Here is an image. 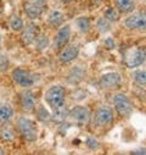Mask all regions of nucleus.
<instances>
[{"mask_svg":"<svg viewBox=\"0 0 146 155\" xmlns=\"http://www.w3.org/2000/svg\"><path fill=\"white\" fill-rule=\"evenodd\" d=\"M115 4L119 12L129 14L135 9V0H115Z\"/></svg>","mask_w":146,"mask_h":155,"instance_id":"19","label":"nucleus"},{"mask_svg":"<svg viewBox=\"0 0 146 155\" xmlns=\"http://www.w3.org/2000/svg\"><path fill=\"white\" fill-rule=\"evenodd\" d=\"M84 77H85V70L81 68L79 66H76V67L71 68V71L67 76V81L71 84H77L84 80Z\"/></svg>","mask_w":146,"mask_h":155,"instance_id":"16","label":"nucleus"},{"mask_svg":"<svg viewBox=\"0 0 146 155\" xmlns=\"http://www.w3.org/2000/svg\"><path fill=\"white\" fill-rule=\"evenodd\" d=\"M146 60V49L144 47H134L124 54V62L128 68H135Z\"/></svg>","mask_w":146,"mask_h":155,"instance_id":"4","label":"nucleus"},{"mask_svg":"<svg viewBox=\"0 0 146 155\" xmlns=\"http://www.w3.org/2000/svg\"><path fill=\"white\" fill-rule=\"evenodd\" d=\"M16 139V133L15 130L6 124H2V127H0V140L4 143H12Z\"/></svg>","mask_w":146,"mask_h":155,"instance_id":"15","label":"nucleus"},{"mask_svg":"<svg viewBox=\"0 0 146 155\" xmlns=\"http://www.w3.org/2000/svg\"><path fill=\"white\" fill-rule=\"evenodd\" d=\"M16 127L22 138L28 143H33L38 139V127H36L35 122L27 116H20L16 121Z\"/></svg>","mask_w":146,"mask_h":155,"instance_id":"2","label":"nucleus"},{"mask_svg":"<svg viewBox=\"0 0 146 155\" xmlns=\"http://www.w3.org/2000/svg\"><path fill=\"white\" fill-rule=\"evenodd\" d=\"M20 105L24 111H32L35 109V97L29 89H23L20 95Z\"/></svg>","mask_w":146,"mask_h":155,"instance_id":"14","label":"nucleus"},{"mask_svg":"<svg viewBox=\"0 0 146 155\" xmlns=\"http://www.w3.org/2000/svg\"><path fill=\"white\" fill-rule=\"evenodd\" d=\"M14 107L10 104L0 103V124H6L14 117Z\"/></svg>","mask_w":146,"mask_h":155,"instance_id":"18","label":"nucleus"},{"mask_svg":"<svg viewBox=\"0 0 146 155\" xmlns=\"http://www.w3.org/2000/svg\"><path fill=\"white\" fill-rule=\"evenodd\" d=\"M46 22L51 27L59 28L65 23V15L60 10H52V11L49 12V15L46 17Z\"/></svg>","mask_w":146,"mask_h":155,"instance_id":"17","label":"nucleus"},{"mask_svg":"<svg viewBox=\"0 0 146 155\" xmlns=\"http://www.w3.org/2000/svg\"><path fill=\"white\" fill-rule=\"evenodd\" d=\"M105 17L110 21V22H117L119 20V11L115 10V9H107L105 12Z\"/></svg>","mask_w":146,"mask_h":155,"instance_id":"25","label":"nucleus"},{"mask_svg":"<svg viewBox=\"0 0 146 155\" xmlns=\"http://www.w3.org/2000/svg\"><path fill=\"white\" fill-rule=\"evenodd\" d=\"M9 66H10V61L8 56L4 55L3 53H0V72H6L9 70Z\"/></svg>","mask_w":146,"mask_h":155,"instance_id":"26","label":"nucleus"},{"mask_svg":"<svg viewBox=\"0 0 146 155\" xmlns=\"http://www.w3.org/2000/svg\"><path fill=\"white\" fill-rule=\"evenodd\" d=\"M68 117L79 125H85L90 121V111L83 105H77L68 111Z\"/></svg>","mask_w":146,"mask_h":155,"instance_id":"8","label":"nucleus"},{"mask_svg":"<svg viewBox=\"0 0 146 155\" xmlns=\"http://www.w3.org/2000/svg\"><path fill=\"white\" fill-rule=\"evenodd\" d=\"M0 42H2V34H0Z\"/></svg>","mask_w":146,"mask_h":155,"instance_id":"32","label":"nucleus"},{"mask_svg":"<svg viewBox=\"0 0 146 155\" xmlns=\"http://www.w3.org/2000/svg\"><path fill=\"white\" fill-rule=\"evenodd\" d=\"M124 26L128 29H145L146 28V12H135L124 20Z\"/></svg>","mask_w":146,"mask_h":155,"instance_id":"9","label":"nucleus"},{"mask_svg":"<svg viewBox=\"0 0 146 155\" xmlns=\"http://www.w3.org/2000/svg\"><path fill=\"white\" fill-rule=\"evenodd\" d=\"M133 80H134L135 83H138L139 86H146V71H145V70L135 71V72L133 73Z\"/></svg>","mask_w":146,"mask_h":155,"instance_id":"24","label":"nucleus"},{"mask_svg":"<svg viewBox=\"0 0 146 155\" xmlns=\"http://www.w3.org/2000/svg\"><path fill=\"white\" fill-rule=\"evenodd\" d=\"M122 83V77L118 72H107L103 73L100 80H99V84L102 89H113L119 87Z\"/></svg>","mask_w":146,"mask_h":155,"instance_id":"7","label":"nucleus"},{"mask_svg":"<svg viewBox=\"0 0 146 155\" xmlns=\"http://www.w3.org/2000/svg\"><path fill=\"white\" fill-rule=\"evenodd\" d=\"M39 34V28L34 23H28L27 26H24L21 31V43L26 47L32 45L35 41L36 35Z\"/></svg>","mask_w":146,"mask_h":155,"instance_id":"10","label":"nucleus"},{"mask_svg":"<svg viewBox=\"0 0 146 155\" xmlns=\"http://www.w3.org/2000/svg\"><path fill=\"white\" fill-rule=\"evenodd\" d=\"M113 106L116 109V111L123 116V117H129L133 114V104L129 100V98L125 94L118 93L113 97Z\"/></svg>","mask_w":146,"mask_h":155,"instance_id":"6","label":"nucleus"},{"mask_svg":"<svg viewBox=\"0 0 146 155\" xmlns=\"http://www.w3.org/2000/svg\"><path fill=\"white\" fill-rule=\"evenodd\" d=\"M38 2H40V3H44V4H45V0H38Z\"/></svg>","mask_w":146,"mask_h":155,"instance_id":"31","label":"nucleus"},{"mask_svg":"<svg viewBox=\"0 0 146 155\" xmlns=\"http://www.w3.org/2000/svg\"><path fill=\"white\" fill-rule=\"evenodd\" d=\"M111 23L112 22H110L106 17H99L96 21V28L100 33H107L111 31V27H112Z\"/></svg>","mask_w":146,"mask_h":155,"instance_id":"22","label":"nucleus"},{"mask_svg":"<svg viewBox=\"0 0 146 155\" xmlns=\"http://www.w3.org/2000/svg\"><path fill=\"white\" fill-rule=\"evenodd\" d=\"M113 121V110L107 105L97 106L94 114V124L97 127H107Z\"/></svg>","mask_w":146,"mask_h":155,"instance_id":"5","label":"nucleus"},{"mask_svg":"<svg viewBox=\"0 0 146 155\" xmlns=\"http://www.w3.org/2000/svg\"><path fill=\"white\" fill-rule=\"evenodd\" d=\"M9 27L14 32H21L22 28L24 27V22L22 20V17H20L18 15H12L9 18Z\"/></svg>","mask_w":146,"mask_h":155,"instance_id":"21","label":"nucleus"},{"mask_svg":"<svg viewBox=\"0 0 146 155\" xmlns=\"http://www.w3.org/2000/svg\"><path fill=\"white\" fill-rule=\"evenodd\" d=\"M65 98H66L65 89L59 84H54L49 87L44 95L45 103L49 105L52 112L65 109Z\"/></svg>","mask_w":146,"mask_h":155,"instance_id":"1","label":"nucleus"},{"mask_svg":"<svg viewBox=\"0 0 146 155\" xmlns=\"http://www.w3.org/2000/svg\"><path fill=\"white\" fill-rule=\"evenodd\" d=\"M34 47H35V49L38 50V51H43V50H45L48 47H49V44H50V41H49V37L46 35V34H38L36 35V38H35V41H34Z\"/></svg>","mask_w":146,"mask_h":155,"instance_id":"20","label":"nucleus"},{"mask_svg":"<svg viewBox=\"0 0 146 155\" xmlns=\"http://www.w3.org/2000/svg\"><path fill=\"white\" fill-rule=\"evenodd\" d=\"M44 6H45L44 3H40L38 0H34V2H27L23 5V10H24V12L29 20H36L42 16Z\"/></svg>","mask_w":146,"mask_h":155,"instance_id":"11","label":"nucleus"},{"mask_svg":"<svg viewBox=\"0 0 146 155\" xmlns=\"http://www.w3.org/2000/svg\"><path fill=\"white\" fill-rule=\"evenodd\" d=\"M11 78L12 81L22 87V88H30L32 86L35 84L36 77L34 73H32L29 70L23 68V67H16L11 71Z\"/></svg>","mask_w":146,"mask_h":155,"instance_id":"3","label":"nucleus"},{"mask_svg":"<svg viewBox=\"0 0 146 155\" xmlns=\"http://www.w3.org/2000/svg\"><path fill=\"white\" fill-rule=\"evenodd\" d=\"M79 55V48L76 44H67L63 47L59 54V61L61 64H68L76 60Z\"/></svg>","mask_w":146,"mask_h":155,"instance_id":"13","label":"nucleus"},{"mask_svg":"<svg viewBox=\"0 0 146 155\" xmlns=\"http://www.w3.org/2000/svg\"><path fill=\"white\" fill-rule=\"evenodd\" d=\"M105 44H106V47H107L108 49H112V48L115 47V42H113L112 38H107L106 42H105Z\"/></svg>","mask_w":146,"mask_h":155,"instance_id":"28","label":"nucleus"},{"mask_svg":"<svg viewBox=\"0 0 146 155\" xmlns=\"http://www.w3.org/2000/svg\"><path fill=\"white\" fill-rule=\"evenodd\" d=\"M71 34H72V31H71L69 25H62L61 27H59V31H57V33L55 35V39H54L55 47L60 50L63 47H66L71 39Z\"/></svg>","mask_w":146,"mask_h":155,"instance_id":"12","label":"nucleus"},{"mask_svg":"<svg viewBox=\"0 0 146 155\" xmlns=\"http://www.w3.org/2000/svg\"><path fill=\"white\" fill-rule=\"evenodd\" d=\"M63 3H68V2H71V0H62Z\"/></svg>","mask_w":146,"mask_h":155,"instance_id":"30","label":"nucleus"},{"mask_svg":"<svg viewBox=\"0 0 146 155\" xmlns=\"http://www.w3.org/2000/svg\"><path fill=\"white\" fill-rule=\"evenodd\" d=\"M3 154H5V151H4V149L0 147V155H3Z\"/></svg>","mask_w":146,"mask_h":155,"instance_id":"29","label":"nucleus"},{"mask_svg":"<svg viewBox=\"0 0 146 155\" xmlns=\"http://www.w3.org/2000/svg\"><path fill=\"white\" fill-rule=\"evenodd\" d=\"M130 153L132 154H135V155H146V148L141 147V148H138L135 150H132Z\"/></svg>","mask_w":146,"mask_h":155,"instance_id":"27","label":"nucleus"},{"mask_svg":"<svg viewBox=\"0 0 146 155\" xmlns=\"http://www.w3.org/2000/svg\"><path fill=\"white\" fill-rule=\"evenodd\" d=\"M76 26H77V28H78L79 32L87 33V32L90 29V21H89L88 17L81 16V17H78V18L76 20Z\"/></svg>","mask_w":146,"mask_h":155,"instance_id":"23","label":"nucleus"}]
</instances>
